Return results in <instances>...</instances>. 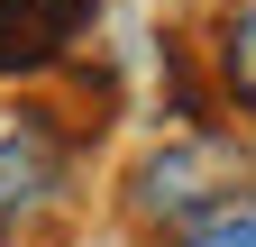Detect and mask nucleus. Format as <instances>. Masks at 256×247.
<instances>
[{
	"instance_id": "1",
	"label": "nucleus",
	"mask_w": 256,
	"mask_h": 247,
	"mask_svg": "<svg viewBox=\"0 0 256 247\" xmlns=\"http://www.w3.org/2000/svg\"><path fill=\"white\" fill-rule=\"evenodd\" d=\"M247 183H256V146L238 128H174V138H156L146 156L128 165L119 210H128V229H146V238H192V229L229 220Z\"/></svg>"
},
{
	"instance_id": "2",
	"label": "nucleus",
	"mask_w": 256,
	"mask_h": 247,
	"mask_svg": "<svg viewBox=\"0 0 256 247\" xmlns=\"http://www.w3.org/2000/svg\"><path fill=\"white\" fill-rule=\"evenodd\" d=\"M64 210H74V138L55 110H10L0 119V238L37 247Z\"/></svg>"
},
{
	"instance_id": "3",
	"label": "nucleus",
	"mask_w": 256,
	"mask_h": 247,
	"mask_svg": "<svg viewBox=\"0 0 256 247\" xmlns=\"http://www.w3.org/2000/svg\"><path fill=\"white\" fill-rule=\"evenodd\" d=\"M101 0H0V82H46L82 55Z\"/></svg>"
},
{
	"instance_id": "4",
	"label": "nucleus",
	"mask_w": 256,
	"mask_h": 247,
	"mask_svg": "<svg viewBox=\"0 0 256 247\" xmlns=\"http://www.w3.org/2000/svg\"><path fill=\"white\" fill-rule=\"evenodd\" d=\"M192 55H202V101L256 128V0H220Z\"/></svg>"
},
{
	"instance_id": "5",
	"label": "nucleus",
	"mask_w": 256,
	"mask_h": 247,
	"mask_svg": "<svg viewBox=\"0 0 256 247\" xmlns=\"http://www.w3.org/2000/svg\"><path fill=\"white\" fill-rule=\"evenodd\" d=\"M174 247H256V210H229V220H210V229H192Z\"/></svg>"
}]
</instances>
